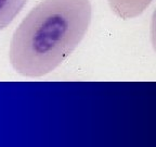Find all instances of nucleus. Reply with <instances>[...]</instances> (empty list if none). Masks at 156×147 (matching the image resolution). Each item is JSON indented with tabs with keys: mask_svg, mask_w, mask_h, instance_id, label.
Segmentation results:
<instances>
[{
	"mask_svg": "<svg viewBox=\"0 0 156 147\" xmlns=\"http://www.w3.org/2000/svg\"><path fill=\"white\" fill-rule=\"evenodd\" d=\"M90 0H43L27 14L10 43L12 68L26 77L50 73L70 57L91 23Z\"/></svg>",
	"mask_w": 156,
	"mask_h": 147,
	"instance_id": "nucleus-1",
	"label": "nucleus"
},
{
	"mask_svg": "<svg viewBox=\"0 0 156 147\" xmlns=\"http://www.w3.org/2000/svg\"><path fill=\"white\" fill-rule=\"evenodd\" d=\"M111 10L123 20L135 19L146 10L153 0H108Z\"/></svg>",
	"mask_w": 156,
	"mask_h": 147,
	"instance_id": "nucleus-2",
	"label": "nucleus"
},
{
	"mask_svg": "<svg viewBox=\"0 0 156 147\" xmlns=\"http://www.w3.org/2000/svg\"><path fill=\"white\" fill-rule=\"evenodd\" d=\"M26 2L27 0H0V31L15 19Z\"/></svg>",
	"mask_w": 156,
	"mask_h": 147,
	"instance_id": "nucleus-3",
	"label": "nucleus"
},
{
	"mask_svg": "<svg viewBox=\"0 0 156 147\" xmlns=\"http://www.w3.org/2000/svg\"><path fill=\"white\" fill-rule=\"evenodd\" d=\"M151 41L154 51L156 52V10L154 11L151 22Z\"/></svg>",
	"mask_w": 156,
	"mask_h": 147,
	"instance_id": "nucleus-4",
	"label": "nucleus"
}]
</instances>
